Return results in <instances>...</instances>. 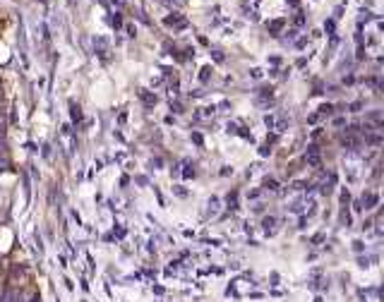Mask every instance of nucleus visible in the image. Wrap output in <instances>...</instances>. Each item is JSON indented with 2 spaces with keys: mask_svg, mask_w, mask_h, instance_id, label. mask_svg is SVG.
I'll list each match as a JSON object with an SVG mask.
<instances>
[{
  "mask_svg": "<svg viewBox=\"0 0 384 302\" xmlns=\"http://www.w3.org/2000/svg\"><path fill=\"white\" fill-rule=\"evenodd\" d=\"M382 297H384V290H382Z\"/></svg>",
  "mask_w": 384,
  "mask_h": 302,
  "instance_id": "f257e3e1",
  "label": "nucleus"
}]
</instances>
